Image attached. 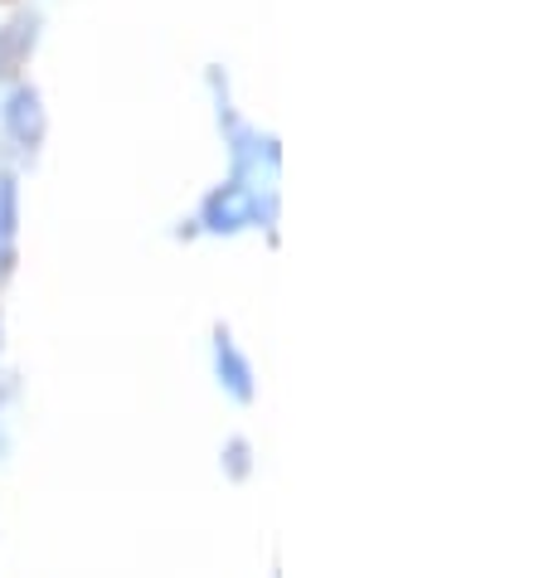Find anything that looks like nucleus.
<instances>
[{
	"mask_svg": "<svg viewBox=\"0 0 544 578\" xmlns=\"http://www.w3.org/2000/svg\"><path fill=\"white\" fill-rule=\"evenodd\" d=\"M6 122H10V132L24 141V146H34L44 137V113H40V97H34L30 88H20V93H10V103H6Z\"/></svg>",
	"mask_w": 544,
	"mask_h": 578,
	"instance_id": "obj_3",
	"label": "nucleus"
},
{
	"mask_svg": "<svg viewBox=\"0 0 544 578\" xmlns=\"http://www.w3.org/2000/svg\"><path fill=\"white\" fill-rule=\"evenodd\" d=\"M215 360H219V379L229 385L233 399H253V375H249V365H243L239 346L229 340V330H219L215 336Z\"/></svg>",
	"mask_w": 544,
	"mask_h": 578,
	"instance_id": "obj_2",
	"label": "nucleus"
},
{
	"mask_svg": "<svg viewBox=\"0 0 544 578\" xmlns=\"http://www.w3.org/2000/svg\"><path fill=\"white\" fill-rule=\"evenodd\" d=\"M15 224H20V200H15V180L0 176V273L15 258Z\"/></svg>",
	"mask_w": 544,
	"mask_h": 578,
	"instance_id": "obj_4",
	"label": "nucleus"
},
{
	"mask_svg": "<svg viewBox=\"0 0 544 578\" xmlns=\"http://www.w3.org/2000/svg\"><path fill=\"white\" fill-rule=\"evenodd\" d=\"M258 214V200L243 186H224L215 195V200L205 204V224L215 229V233H233V229H243L249 219Z\"/></svg>",
	"mask_w": 544,
	"mask_h": 578,
	"instance_id": "obj_1",
	"label": "nucleus"
}]
</instances>
